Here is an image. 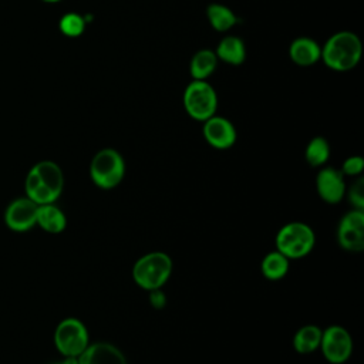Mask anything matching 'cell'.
Here are the masks:
<instances>
[{
	"mask_svg": "<svg viewBox=\"0 0 364 364\" xmlns=\"http://www.w3.org/2000/svg\"><path fill=\"white\" fill-rule=\"evenodd\" d=\"M64 188V175L61 168L53 161L36 164L24 181L26 196L37 205L55 203Z\"/></svg>",
	"mask_w": 364,
	"mask_h": 364,
	"instance_id": "obj_1",
	"label": "cell"
},
{
	"mask_svg": "<svg viewBox=\"0 0 364 364\" xmlns=\"http://www.w3.org/2000/svg\"><path fill=\"white\" fill-rule=\"evenodd\" d=\"M361 51V41L354 33L340 31L326 43L321 57L330 68L336 71H348L360 61Z\"/></svg>",
	"mask_w": 364,
	"mask_h": 364,
	"instance_id": "obj_2",
	"label": "cell"
},
{
	"mask_svg": "<svg viewBox=\"0 0 364 364\" xmlns=\"http://www.w3.org/2000/svg\"><path fill=\"white\" fill-rule=\"evenodd\" d=\"M172 259L164 252H149L132 266V279L136 286L149 291L162 289L172 273Z\"/></svg>",
	"mask_w": 364,
	"mask_h": 364,
	"instance_id": "obj_3",
	"label": "cell"
},
{
	"mask_svg": "<svg viewBox=\"0 0 364 364\" xmlns=\"http://www.w3.org/2000/svg\"><path fill=\"white\" fill-rule=\"evenodd\" d=\"M90 176L100 189H114L125 176V161L122 155L112 148L98 151L91 159Z\"/></svg>",
	"mask_w": 364,
	"mask_h": 364,
	"instance_id": "obj_4",
	"label": "cell"
},
{
	"mask_svg": "<svg viewBox=\"0 0 364 364\" xmlns=\"http://www.w3.org/2000/svg\"><path fill=\"white\" fill-rule=\"evenodd\" d=\"M313 229L303 222H290L282 226L276 235V250L290 259H303L314 247Z\"/></svg>",
	"mask_w": 364,
	"mask_h": 364,
	"instance_id": "obj_5",
	"label": "cell"
},
{
	"mask_svg": "<svg viewBox=\"0 0 364 364\" xmlns=\"http://www.w3.org/2000/svg\"><path fill=\"white\" fill-rule=\"evenodd\" d=\"M54 344L64 357H78L90 344L85 324L74 317L61 320L54 331Z\"/></svg>",
	"mask_w": 364,
	"mask_h": 364,
	"instance_id": "obj_6",
	"label": "cell"
},
{
	"mask_svg": "<svg viewBox=\"0 0 364 364\" xmlns=\"http://www.w3.org/2000/svg\"><path fill=\"white\" fill-rule=\"evenodd\" d=\"M183 105L193 119L206 121L216 112L218 97L208 82L203 80H195L185 90Z\"/></svg>",
	"mask_w": 364,
	"mask_h": 364,
	"instance_id": "obj_7",
	"label": "cell"
},
{
	"mask_svg": "<svg viewBox=\"0 0 364 364\" xmlns=\"http://www.w3.org/2000/svg\"><path fill=\"white\" fill-rule=\"evenodd\" d=\"M318 348L328 363L343 364L353 354V338L344 327L330 326L323 330Z\"/></svg>",
	"mask_w": 364,
	"mask_h": 364,
	"instance_id": "obj_8",
	"label": "cell"
},
{
	"mask_svg": "<svg viewBox=\"0 0 364 364\" xmlns=\"http://www.w3.org/2000/svg\"><path fill=\"white\" fill-rule=\"evenodd\" d=\"M337 242L347 252L358 253L364 249V210L351 209L337 226Z\"/></svg>",
	"mask_w": 364,
	"mask_h": 364,
	"instance_id": "obj_9",
	"label": "cell"
},
{
	"mask_svg": "<svg viewBox=\"0 0 364 364\" xmlns=\"http://www.w3.org/2000/svg\"><path fill=\"white\" fill-rule=\"evenodd\" d=\"M37 209L38 205L27 196L17 198L6 208L4 222L14 232L30 230L37 222Z\"/></svg>",
	"mask_w": 364,
	"mask_h": 364,
	"instance_id": "obj_10",
	"label": "cell"
},
{
	"mask_svg": "<svg viewBox=\"0 0 364 364\" xmlns=\"http://www.w3.org/2000/svg\"><path fill=\"white\" fill-rule=\"evenodd\" d=\"M316 189L318 196L330 205H336L341 202L346 195L347 186L344 181V175L341 171L327 166L318 171L316 176Z\"/></svg>",
	"mask_w": 364,
	"mask_h": 364,
	"instance_id": "obj_11",
	"label": "cell"
},
{
	"mask_svg": "<svg viewBox=\"0 0 364 364\" xmlns=\"http://www.w3.org/2000/svg\"><path fill=\"white\" fill-rule=\"evenodd\" d=\"M203 136L213 148L228 149L236 141V131L229 119L213 115L205 121Z\"/></svg>",
	"mask_w": 364,
	"mask_h": 364,
	"instance_id": "obj_12",
	"label": "cell"
},
{
	"mask_svg": "<svg viewBox=\"0 0 364 364\" xmlns=\"http://www.w3.org/2000/svg\"><path fill=\"white\" fill-rule=\"evenodd\" d=\"M77 358L78 364H128L124 353L105 341L90 343Z\"/></svg>",
	"mask_w": 364,
	"mask_h": 364,
	"instance_id": "obj_13",
	"label": "cell"
},
{
	"mask_svg": "<svg viewBox=\"0 0 364 364\" xmlns=\"http://www.w3.org/2000/svg\"><path fill=\"white\" fill-rule=\"evenodd\" d=\"M36 225L48 233H61L67 226V218L55 203L38 205Z\"/></svg>",
	"mask_w": 364,
	"mask_h": 364,
	"instance_id": "obj_14",
	"label": "cell"
},
{
	"mask_svg": "<svg viewBox=\"0 0 364 364\" xmlns=\"http://www.w3.org/2000/svg\"><path fill=\"white\" fill-rule=\"evenodd\" d=\"M290 57L299 65H311L321 57V50L311 38H297L290 46Z\"/></svg>",
	"mask_w": 364,
	"mask_h": 364,
	"instance_id": "obj_15",
	"label": "cell"
},
{
	"mask_svg": "<svg viewBox=\"0 0 364 364\" xmlns=\"http://www.w3.org/2000/svg\"><path fill=\"white\" fill-rule=\"evenodd\" d=\"M323 330L314 324L300 327L293 336V348L300 354H310L320 347Z\"/></svg>",
	"mask_w": 364,
	"mask_h": 364,
	"instance_id": "obj_16",
	"label": "cell"
},
{
	"mask_svg": "<svg viewBox=\"0 0 364 364\" xmlns=\"http://www.w3.org/2000/svg\"><path fill=\"white\" fill-rule=\"evenodd\" d=\"M260 270L267 280H280L289 272V259L279 250L269 252L262 260Z\"/></svg>",
	"mask_w": 364,
	"mask_h": 364,
	"instance_id": "obj_17",
	"label": "cell"
},
{
	"mask_svg": "<svg viewBox=\"0 0 364 364\" xmlns=\"http://www.w3.org/2000/svg\"><path fill=\"white\" fill-rule=\"evenodd\" d=\"M246 55V50H245V44L240 38L229 36L225 37L216 50V57H219L220 60L229 63V64H240L243 63Z\"/></svg>",
	"mask_w": 364,
	"mask_h": 364,
	"instance_id": "obj_18",
	"label": "cell"
},
{
	"mask_svg": "<svg viewBox=\"0 0 364 364\" xmlns=\"http://www.w3.org/2000/svg\"><path fill=\"white\" fill-rule=\"evenodd\" d=\"M218 57L210 50H200L198 51L191 61V75L195 80H205L209 77L213 70L216 68Z\"/></svg>",
	"mask_w": 364,
	"mask_h": 364,
	"instance_id": "obj_19",
	"label": "cell"
},
{
	"mask_svg": "<svg viewBox=\"0 0 364 364\" xmlns=\"http://www.w3.org/2000/svg\"><path fill=\"white\" fill-rule=\"evenodd\" d=\"M208 18L212 27L218 31H226L236 23V16L232 13L230 9L222 4H210L206 9Z\"/></svg>",
	"mask_w": 364,
	"mask_h": 364,
	"instance_id": "obj_20",
	"label": "cell"
},
{
	"mask_svg": "<svg viewBox=\"0 0 364 364\" xmlns=\"http://www.w3.org/2000/svg\"><path fill=\"white\" fill-rule=\"evenodd\" d=\"M304 156H306V161L311 166H321V165H324L327 162L328 156H330V145H328V142L323 136L313 138L307 144V146H306Z\"/></svg>",
	"mask_w": 364,
	"mask_h": 364,
	"instance_id": "obj_21",
	"label": "cell"
},
{
	"mask_svg": "<svg viewBox=\"0 0 364 364\" xmlns=\"http://www.w3.org/2000/svg\"><path fill=\"white\" fill-rule=\"evenodd\" d=\"M84 27H85V20L84 17L78 16V14H74V13H70V14H65L61 21H60V28L61 31L65 34V36H70V37H77L80 36L82 31H84Z\"/></svg>",
	"mask_w": 364,
	"mask_h": 364,
	"instance_id": "obj_22",
	"label": "cell"
},
{
	"mask_svg": "<svg viewBox=\"0 0 364 364\" xmlns=\"http://www.w3.org/2000/svg\"><path fill=\"white\" fill-rule=\"evenodd\" d=\"M348 196L350 205H353L354 209H364V179L358 178L353 182V185L346 191Z\"/></svg>",
	"mask_w": 364,
	"mask_h": 364,
	"instance_id": "obj_23",
	"label": "cell"
},
{
	"mask_svg": "<svg viewBox=\"0 0 364 364\" xmlns=\"http://www.w3.org/2000/svg\"><path fill=\"white\" fill-rule=\"evenodd\" d=\"M363 168H364V161L361 156H348L343 165H341V173L343 175H347V176H358L361 175L363 172Z\"/></svg>",
	"mask_w": 364,
	"mask_h": 364,
	"instance_id": "obj_24",
	"label": "cell"
},
{
	"mask_svg": "<svg viewBox=\"0 0 364 364\" xmlns=\"http://www.w3.org/2000/svg\"><path fill=\"white\" fill-rule=\"evenodd\" d=\"M149 303L155 309H162L166 303V296L161 289L149 290Z\"/></svg>",
	"mask_w": 364,
	"mask_h": 364,
	"instance_id": "obj_25",
	"label": "cell"
},
{
	"mask_svg": "<svg viewBox=\"0 0 364 364\" xmlns=\"http://www.w3.org/2000/svg\"><path fill=\"white\" fill-rule=\"evenodd\" d=\"M54 364H78V358L77 357H64L63 361H58Z\"/></svg>",
	"mask_w": 364,
	"mask_h": 364,
	"instance_id": "obj_26",
	"label": "cell"
},
{
	"mask_svg": "<svg viewBox=\"0 0 364 364\" xmlns=\"http://www.w3.org/2000/svg\"><path fill=\"white\" fill-rule=\"evenodd\" d=\"M44 1H47V3H54V1H58V0H44Z\"/></svg>",
	"mask_w": 364,
	"mask_h": 364,
	"instance_id": "obj_27",
	"label": "cell"
}]
</instances>
